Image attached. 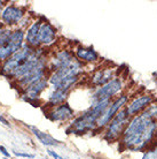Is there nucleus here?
Instances as JSON below:
<instances>
[{"instance_id":"7ed1b4c3","label":"nucleus","mask_w":157,"mask_h":159,"mask_svg":"<svg viewBox=\"0 0 157 159\" xmlns=\"http://www.w3.org/2000/svg\"><path fill=\"white\" fill-rule=\"evenodd\" d=\"M111 100H104L96 103L84 111L80 116H76L67 128V134H76V135H85L87 133H94L96 129V122L99 118L102 116L106 108L109 106Z\"/></svg>"},{"instance_id":"dca6fc26","label":"nucleus","mask_w":157,"mask_h":159,"mask_svg":"<svg viewBox=\"0 0 157 159\" xmlns=\"http://www.w3.org/2000/svg\"><path fill=\"white\" fill-rule=\"evenodd\" d=\"M45 17L43 16H39V17H37L33 20L28 29L25 30V36H24V43L29 45L30 48H41V45H40V42H39V30H40V27H41V23H43V21Z\"/></svg>"},{"instance_id":"4468645a","label":"nucleus","mask_w":157,"mask_h":159,"mask_svg":"<svg viewBox=\"0 0 157 159\" xmlns=\"http://www.w3.org/2000/svg\"><path fill=\"white\" fill-rule=\"evenodd\" d=\"M45 113H46L45 116L53 122H71L75 118V110L69 105V103H64L55 107L47 108V111Z\"/></svg>"},{"instance_id":"393cba45","label":"nucleus","mask_w":157,"mask_h":159,"mask_svg":"<svg viewBox=\"0 0 157 159\" xmlns=\"http://www.w3.org/2000/svg\"><path fill=\"white\" fill-rule=\"evenodd\" d=\"M0 123H2V125H5L6 127H11V123H9V121H8L6 118H5L2 114H0Z\"/></svg>"},{"instance_id":"c756f323","label":"nucleus","mask_w":157,"mask_h":159,"mask_svg":"<svg viewBox=\"0 0 157 159\" xmlns=\"http://www.w3.org/2000/svg\"><path fill=\"white\" fill-rule=\"evenodd\" d=\"M156 141H157V135H156Z\"/></svg>"},{"instance_id":"aec40b11","label":"nucleus","mask_w":157,"mask_h":159,"mask_svg":"<svg viewBox=\"0 0 157 159\" xmlns=\"http://www.w3.org/2000/svg\"><path fill=\"white\" fill-rule=\"evenodd\" d=\"M142 113H143L147 118H149V119H151V120H156L157 121V103L156 102L153 103L151 105H149Z\"/></svg>"},{"instance_id":"2eb2a0df","label":"nucleus","mask_w":157,"mask_h":159,"mask_svg":"<svg viewBox=\"0 0 157 159\" xmlns=\"http://www.w3.org/2000/svg\"><path fill=\"white\" fill-rule=\"evenodd\" d=\"M57 39H59L57 29L55 28V25H53L48 20L44 19L39 30V42L41 48H52L57 42Z\"/></svg>"},{"instance_id":"f8f14e48","label":"nucleus","mask_w":157,"mask_h":159,"mask_svg":"<svg viewBox=\"0 0 157 159\" xmlns=\"http://www.w3.org/2000/svg\"><path fill=\"white\" fill-rule=\"evenodd\" d=\"M118 68L116 66H103L101 68L95 69L88 77V83L93 89L100 88L110 82L112 79L117 76Z\"/></svg>"},{"instance_id":"f03ea898","label":"nucleus","mask_w":157,"mask_h":159,"mask_svg":"<svg viewBox=\"0 0 157 159\" xmlns=\"http://www.w3.org/2000/svg\"><path fill=\"white\" fill-rule=\"evenodd\" d=\"M84 72H85V65L76 59L67 67L60 68L55 72L49 73L48 84H51L53 89L70 92L74 87H76L82 80Z\"/></svg>"},{"instance_id":"20e7f679","label":"nucleus","mask_w":157,"mask_h":159,"mask_svg":"<svg viewBox=\"0 0 157 159\" xmlns=\"http://www.w3.org/2000/svg\"><path fill=\"white\" fill-rule=\"evenodd\" d=\"M125 88V83L122 76L117 75L110 82L100 88H95L91 95V105H95L96 103L104 102V100H112L117 96L123 93V90Z\"/></svg>"},{"instance_id":"c85d7f7f","label":"nucleus","mask_w":157,"mask_h":159,"mask_svg":"<svg viewBox=\"0 0 157 159\" xmlns=\"http://www.w3.org/2000/svg\"><path fill=\"white\" fill-rule=\"evenodd\" d=\"M1 27H2V25H1V23H0V28H1Z\"/></svg>"},{"instance_id":"2f4dec72","label":"nucleus","mask_w":157,"mask_h":159,"mask_svg":"<svg viewBox=\"0 0 157 159\" xmlns=\"http://www.w3.org/2000/svg\"><path fill=\"white\" fill-rule=\"evenodd\" d=\"M66 159H67V158H66Z\"/></svg>"},{"instance_id":"9b49d317","label":"nucleus","mask_w":157,"mask_h":159,"mask_svg":"<svg viewBox=\"0 0 157 159\" xmlns=\"http://www.w3.org/2000/svg\"><path fill=\"white\" fill-rule=\"evenodd\" d=\"M48 85H49L48 84V79L40 80V81L31 84L30 87L25 88L23 91L20 92L21 99L24 100L25 103H29L33 107H38V106H40V96L47 89Z\"/></svg>"},{"instance_id":"1a4fd4ad","label":"nucleus","mask_w":157,"mask_h":159,"mask_svg":"<svg viewBox=\"0 0 157 159\" xmlns=\"http://www.w3.org/2000/svg\"><path fill=\"white\" fill-rule=\"evenodd\" d=\"M24 36H25V31L20 28L13 29L12 34L7 42L0 46V65L5 62L6 60L12 57L17 50H20L24 44Z\"/></svg>"},{"instance_id":"9d476101","label":"nucleus","mask_w":157,"mask_h":159,"mask_svg":"<svg viewBox=\"0 0 157 159\" xmlns=\"http://www.w3.org/2000/svg\"><path fill=\"white\" fill-rule=\"evenodd\" d=\"M76 60L74 50L70 48H62L49 53L47 68L48 72L53 73L60 68L67 67Z\"/></svg>"},{"instance_id":"f257e3e1","label":"nucleus","mask_w":157,"mask_h":159,"mask_svg":"<svg viewBox=\"0 0 157 159\" xmlns=\"http://www.w3.org/2000/svg\"><path fill=\"white\" fill-rule=\"evenodd\" d=\"M157 121L140 113L132 116L127 125L122 139H119L121 150H129L132 152H139L147 150L156 141Z\"/></svg>"},{"instance_id":"bb28decb","label":"nucleus","mask_w":157,"mask_h":159,"mask_svg":"<svg viewBox=\"0 0 157 159\" xmlns=\"http://www.w3.org/2000/svg\"><path fill=\"white\" fill-rule=\"evenodd\" d=\"M5 5H6V1H2V0H0V13L2 11V8L5 7Z\"/></svg>"},{"instance_id":"4be33fe9","label":"nucleus","mask_w":157,"mask_h":159,"mask_svg":"<svg viewBox=\"0 0 157 159\" xmlns=\"http://www.w3.org/2000/svg\"><path fill=\"white\" fill-rule=\"evenodd\" d=\"M13 153L16 157H22V158H28V159H35L36 156L33 153H29V152H19V151H13Z\"/></svg>"},{"instance_id":"b1692460","label":"nucleus","mask_w":157,"mask_h":159,"mask_svg":"<svg viewBox=\"0 0 157 159\" xmlns=\"http://www.w3.org/2000/svg\"><path fill=\"white\" fill-rule=\"evenodd\" d=\"M0 153H2L4 157H6V158H11V153L4 145H0Z\"/></svg>"},{"instance_id":"423d86ee","label":"nucleus","mask_w":157,"mask_h":159,"mask_svg":"<svg viewBox=\"0 0 157 159\" xmlns=\"http://www.w3.org/2000/svg\"><path fill=\"white\" fill-rule=\"evenodd\" d=\"M33 50L35 48L24 44L20 50H17L12 57H9L5 62L0 65V75L6 77L7 80H11L13 73L30 58V56L33 53Z\"/></svg>"},{"instance_id":"ddd939ff","label":"nucleus","mask_w":157,"mask_h":159,"mask_svg":"<svg viewBox=\"0 0 157 159\" xmlns=\"http://www.w3.org/2000/svg\"><path fill=\"white\" fill-rule=\"evenodd\" d=\"M155 102H156V99H155L154 95H151V93L147 92V93L138 95L135 97H133L132 99H130V102L125 106V110L127 112V114L132 118V116H135L138 114L142 113L149 105H151Z\"/></svg>"},{"instance_id":"7c9ffc66","label":"nucleus","mask_w":157,"mask_h":159,"mask_svg":"<svg viewBox=\"0 0 157 159\" xmlns=\"http://www.w3.org/2000/svg\"><path fill=\"white\" fill-rule=\"evenodd\" d=\"M45 159H48V158H45Z\"/></svg>"},{"instance_id":"39448f33","label":"nucleus","mask_w":157,"mask_h":159,"mask_svg":"<svg viewBox=\"0 0 157 159\" xmlns=\"http://www.w3.org/2000/svg\"><path fill=\"white\" fill-rule=\"evenodd\" d=\"M131 116L127 114L125 108H123L115 116V118L109 122V125L103 129V139L114 143V142H119V139H122L123 134L125 131L127 125L130 122Z\"/></svg>"},{"instance_id":"a211bd4d","label":"nucleus","mask_w":157,"mask_h":159,"mask_svg":"<svg viewBox=\"0 0 157 159\" xmlns=\"http://www.w3.org/2000/svg\"><path fill=\"white\" fill-rule=\"evenodd\" d=\"M27 127L31 130V133L37 137V139H38L43 145H45V147H57V145L61 144V142H60L59 139H54V137L52 135H49L48 133L41 131L40 129L35 127V126H27Z\"/></svg>"},{"instance_id":"f3484780","label":"nucleus","mask_w":157,"mask_h":159,"mask_svg":"<svg viewBox=\"0 0 157 159\" xmlns=\"http://www.w3.org/2000/svg\"><path fill=\"white\" fill-rule=\"evenodd\" d=\"M74 50L76 59L79 60L84 65L86 64H98L100 61V54L93 46H84L77 45Z\"/></svg>"},{"instance_id":"6e6552de","label":"nucleus","mask_w":157,"mask_h":159,"mask_svg":"<svg viewBox=\"0 0 157 159\" xmlns=\"http://www.w3.org/2000/svg\"><path fill=\"white\" fill-rule=\"evenodd\" d=\"M130 102V96L123 92L119 96H117L116 98L111 100V103L109 104V106L106 108V111L102 113V116L99 118L98 122H96V129L94 130V133L101 131L102 133L103 129L109 125V122L114 119L115 116L117 114L118 112L125 108V106L127 105V103Z\"/></svg>"},{"instance_id":"0eeeda50","label":"nucleus","mask_w":157,"mask_h":159,"mask_svg":"<svg viewBox=\"0 0 157 159\" xmlns=\"http://www.w3.org/2000/svg\"><path fill=\"white\" fill-rule=\"evenodd\" d=\"M28 14V8L22 5H17L15 2H8L5 5L0 13V23L2 27L11 29H15L23 17Z\"/></svg>"},{"instance_id":"a878e982","label":"nucleus","mask_w":157,"mask_h":159,"mask_svg":"<svg viewBox=\"0 0 157 159\" xmlns=\"http://www.w3.org/2000/svg\"><path fill=\"white\" fill-rule=\"evenodd\" d=\"M141 159H151V158H150L149 152H148V151H145V153H143V156H142Z\"/></svg>"},{"instance_id":"412c9836","label":"nucleus","mask_w":157,"mask_h":159,"mask_svg":"<svg viewBox=\"0 0 157 159\" xmlns=\"http://www.w3.org/2000/svg\"><path fill=\"white\" fill-rule=\"evenodd\" d=\"M12 31L13 29L11 28H6V27H1L0 28V46H2L7 42V39L9 38Z\"/></svg>"},{"instance_id":"cd10ccee","label":"nucleus","mask_w":157,"mask_h":159,"mask_svg":"<svg viewBox=\"0 0 157 159\" xmlns=\"http://www.w3.org/2000/svg\"><path fill=\"white\" fill-rule=\"evenodd\" d=\"M4 159H11V158H6V157H4Z\"/></svg>"},{"instance_id":"6ab92c4d","label":"nucleus","mask_w":157,"mask_h":159,"mask_svg":"<svg viewBox=\"0 0 157 159\" xmlns=\"http://www.w3.org/2000/svg\"><path fill=\"white\" fill-rule=\"evenodd\" d=\"M69 93L68 91H63V90H57V89H53L52 92L48 95V98L46 100V106L47 108L55 107L62 105L64 103H68L67 100L69 98Z\"/></svg>"},{"instance_id":"5701e85b","label":"nucleus","mask_w":157,"mask_h":159,"mask_svg":"<svg viewBox=\"0 0 157 159\" xmlns=\"http://www.w3.org/2000/svg\"><path fill=\"white\" fill-rule=\"evenodd\" d=\"M47 153H48V156H51L52 158H54V159H66V158H63L62 156H60L57 152H55L54 150H52V149H47Z\"/></svg>"}]
</instances>
